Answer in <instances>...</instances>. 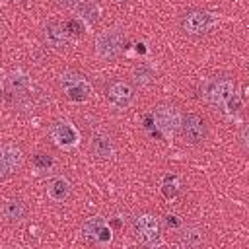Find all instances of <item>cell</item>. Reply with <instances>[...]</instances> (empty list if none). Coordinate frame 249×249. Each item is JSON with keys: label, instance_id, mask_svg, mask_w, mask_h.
Wrapping results in <instances>:
<instances>
[{"label": "cell", "instance_id": "obj_26", "mask_svg": "<svg viewBox=\"0 0 249 249\" xmlns=\"http://www.w3.org/2000/svg\"><path fill=\"white\" fill-rule=\"evenodd\" d=\"M241 142H243V146H247V126L241 128Z\"/></svg>", "mask_w": 249, "mask_h": 249}, {"label": "cell", "instance_id": "obj_1", "mask_svg": "<svg viewBox=\"0 0 249 249\" xmlns=\"http://www.w3.org/2000/svg\"><path fill=\"white\" fill-rule=\"evenodd\" d=\"M134 231L136 237L150 247H158L161 245V233H160V222L152 216V214H142L136 218L134 222Z\"/></svg>", "mask_w": 249, "mask_h": 249}, {"label": "cell", "instance_id": "obj_14", "mask_svg": "<svg viewBox=\"0 0 249 249\" xmlns=\"http://www.w3.org/2000/svg\"><path fill=\"white\" fill-rule=\"evenodd\" d=\"M91 150L99 158H111L113 156V142L105 134H95L91 140Z\"/></svg>", "mask_w": 249, "mask_h": 249}, {"label": "cell", "instance_id": "obj_12", "mask_svg": "<svg viewBox=\"0 0 249 249\" xmlns=\"http://www.w3.org/2000/svg\"><path fill=\"white\" fill-rule=\"evenodd\" d=\"M70 195V183L64 177H54L49 183V196L56 202H62L66 196Z\"/></svg>", "mask_w": 249, "mask_h": 249}, {"label": "cell", "instance_id": "obj_5", "mask_svg": "<svg viewBox=\"0 0 249 249\" xmlns=\"http://www.w3.org/2000/svg\"><path fill=\"white\" fill-rule=\"evenodd\" d=\"M82 237L95 243H107L111 241V230L105 226V220L101 216H95L82 226Z\"/></svg>", "mask_w": 249, "mask_h": 249}, {"label": "cell", "instance_id": "obj_4", "mask_svg": "<svg viewBox=\"0 0 249 249\" xmlns=\"http://www.w3.org/2000/svg\"><path fill=\"white\" fill-rule=\"evenodd\" d=\"M123 49V33L119 29L105 31L97 39V54L101 58H115Z\"/></svg>", "mask_w": 249, "mask_h": 249}, {"label": "cell", "instance_id": "obj_19", "mask_svg": "<svg viewBox=\"0 0 249 249\" xmlns=\"http://www.w3.org/2000/svg\"><path fill=\"white\" fill-rule=\"evenodd\" d=\"M152 78H154V74H152V70H150V68H146V66H140V68H136V70H134V82H136V84H140V86L150 84V82H152Z\"/></svg>", "mask_w": 249, "mask_h": 249}, {"label": "cell", "instance_id": "obj_6", "mask_svg": "<svg viewBox=\"0 0 249 249\" xmlns=\"http://www.w3.org/2000/svg\"><path fill=\"white\" fill-rule=\"evenodd\" d=\"M233 91H235V84L231 80H218V82H212L210 88L206 89V99L210 105L218 107V105H224Z\"/></svg>", "mask_w": 249, "mask_h": 249}, {"label": "cell", "instance_id": "obj_2", "mask_svg": "<svg viewBox=\"0 0 249 249\" xmlns=\"http://www.w3.org/2000/svg\"><path fill=\"white\" fill-rule=\"evenodd\" d=\"M218 21V18L210 12H202V10H196V12H191L185 16L183 19V29L187 33H193V35H198V33H204L208 31L210 27H214Z\"/></svg>", "mask_w": 249, "mask_h": 249}, {"label": "cell", "instance_id": "obj_15", "mask_svg": "<svg viewBox=\"0 0 249 249\" xmlns=\"http://www.w3.org/2000/svg\"><path fill=\"white\" fill-rule=\"evenodd\" d=\"M6 86H8L10 91L21 93V91H25V89L29 88V78H27V74H23V72H14V74H10V76L6 78Z\"/></svg>", "mask_w": 249, "mask_h": 249}, {"label": "cell", "instance_id": "obj_3", "mask_svg": "<svg viewBox=\"0 0 249 249\" xmlns=\"http://www.w3.org/2000/svg\"><path fill=\"white\" fill-rule=\"evenodd\" d=\"M154 119H156V124L158 128L163 132V134H175L181 126V115L177 113L175 107H169V105H161L154 111Z\"/></svg>", "mask_w": 249, "mask_h": 249}, {"label": "cell", "instance_id": "obj_22", "mask_svg": "<svg viewBox=\"0 0 249 249\" xmlns=\"http://www.w3.org/2000/svg\"><path fill=\"white\" fill-rule=\"evenodd\" d=\"M226 105V109H228V113L231 115V113H235V111H239V107H241V99H239V95L233 91L231 95H230V99L224 103Z\"/></svg>", "mask_w": 249, "mask_h": 249}, {"label": "cell", "instance_id": "obj_23", "mask_svg": "<svg viewBox=\"0 0 249 249\" xmlns=\"http://www.w3.org/2000/svg\"><path fill=\"white\" fill-rule=\"evenodd\" d=\"M64 29H66V33L70 35H80L82 31H84V27H82V23H78V19H70L66 25H64Z\"/></svg>", "mask_w": 249, "mask_h": 249}, {"label": "cell", "instance_id": "obj_9", "mask_svg": "<svg viewBox=\"0 0 249 249\" xmlns=\"http://www.w3.org/2000/svg\"><path fill=\"white\" fill-rule=\"evenodd\" d=\"M53 136L58 142V146H62V148H70V146L78 144V140H80L76 128L68 123H56L53 128Z\"/></svg>", "mask_w": 249, "mask_h": 249}, {"label": "cell", "instance_id": "obj_10", "mask_svg": "<svg viewBox=\"0 0 249 249\" xmlns=\"http://www.w3.org/2000/svg\"><path fill=\"white\" fill-rule=\"evenodd\" d=\"M45 39H47V43H49L51 47H54V49H62V47L68 45V33H66V29H64L62 25H58V23H49V25L45 27Z\"/></svg>", "mask_w": 249, "mask_h": 249}, {"label": "cell", "instance_id": "obj_8", "mask_svg": "<svg viewBox=\"0 0 249 249\" xmlns=\"http://www.w3.org/2000/svg\"><path fill=\"white\" fill-rule=\"evenodd\" d=\"M132 95H134L132 88L128 84H124V82H113L109 86V89H107L109 101L113 105H117V107H126L132 101Z\"/></svg>", "mask_w": 249, "mask_h": 249}, {"label": "cell", "instance_id": "obj_17", "mask_svg": "<svg viewBox=\"0 0 249 249\" xmlns=\"http://www.w3.org/2000/svg\"><path fill=\"white\" fill-rule=\"evenodd\" d=\"M66 93H68V97H70L72 101H86V99L89 97V93H91V88H89L86 82H80V84H76V86L66 88Z\"/></svg>", "mask_w": 249, "mask_h": 249}, {"label": "cell", "instance_id": "obj_18", "mask_svg": "<svg viewBox=\"0 0 249 249\" xmlns=\"http://www.w3.org/2000/svg\"><path fill=\"white\" fill-rule=\"evenodd\" d=\"M202 239H204V235L198 228H187L181 233V245H187V247H196L202 243Z\"/></svg>", "mask_w": 249, "mask_h": 249}, {"label": "cell", "instance_id": "obj_25", "mask_svg": "<svg viewBox=\"0 0 249 249\" xmlns=\"http://www.w3.org/2000/svg\"><path fill=\"white\" fill-rule=\"evenodd\" d=\"M8 173H10V169H8L6 161H4V160H2V156H0V179H4Z\"/></svg>", "mask_w": 249, "mask_h": 249}, {"label": "cell", "instance_id": "obj_27", "mask_svg": "<svg viewBox=\"0 0 249 249\" xmlns=\"http://www.w3.org/2000/svg\"><path fill=\"white\" fill-rule=\"evenodd\" d=\"M56 2H58L60 6H68V4H74L76 0H56Z\"/></svg>", "mask_w": 249, "mask_h": 249}, {"label": "cell", "instance_id": "obj_24", "mask_svg": "<svg viewBox=\"0 0 249 249\" xmlns=\"http://www.w3.org/2000/svg\"><path fill=\"white\" fill-rule=\"evenodd\" d=\"M165 224H167L169 228H177V226L181 224V220H179L177 216H173V214H167V216H165Z\"/></svg>", "mask_w": 249, "mask_h": 249}, {"label": "cell", "instance_id": "obj_16", "mask_svg": "<svg viewBox=\"0 0 249 249\" xmlns=\"http://www.w3.org/2000/svg\"><path fill=\"white\" fill-rule=\"evenodd\" d=\"M23 214H25V206H23L21 200H16V198L6 200V204H4V216H6L10 222H18V220H21Z\"/></svg>", "mask_w": 249, "mask_h": 249}, {"label": "cell", "instance_id": "obj_11", "mask_svg": "<svg viewBox=\"0 0 249 249\" xmlns=\"http://www.w3.org/2000/svg\"><path fill=\"white\" fill-rule=\"evenodd\" d=\"M0 156H2V160L6 161L10 173L16 171V169L23 163V154H21V150H19L18 146H14V144H6V146H2Z\"/></svg>", "mask_w": 249, "mask_h": 249}, {"label": "cell", "instance_id": "obj_7", "mask_svg": "<svg viewBox=\"0 0 249 249\" xmlns=\"http://www.w3.org/2000/svg\"><path fill=\"white\" fill-rule=\"evenodd\" d=\"M181 128H183V134L187 136V140H191V142H202L206 136L204 121L195 113H189L181 121Z\"/></svg>", "mask_w": 249, "mask_h": 249}, {"label": "cell", "instance_id": "obj_28", "mask_svg": "<svg viewBox=\"0 0 249 249\" xmlns=\"http://www.w3.org/2000/svg\"><path fill=\"white\" fill-rule=\"evenodd\" d=\"M0 101H2V91H0Z\"/></svg>", "mask_w": 249, "mask_h": 249}, {"label": "cell", "instance_id": "obj_20", "mask_svg": "<svg viewBox=\"0 0 249 249\" xmlns=\"http://www.w3.org/2000/svg\"><path fill=\"white\" fill-rule=\"evenodd\" d=\"M80 82H84V78H82L80 74H76V72H64V74L60 76V84H62L64 89L70 88V86H76V84H80Z\"/></svg>", "mask_w": 249, "mask_h": 249}, {"label": "cell", "instance_id": "obj_21", "mask_svg": "<svg viewBox=\"0 0 249 249\" xmlns=\"http://www.w3.org/2000/svg\"><path fill=\"white\" fill-rule=\"evenodd\" d=\"M33 163H35V167L37 169H49L51 165H53V158L51 156H47V154H37L35 158H33Z\"/></svg>", "mask_w": 249, "mask_h": 249}, {"label": "cell", "instance_id": "obj_13", "mask_svg": "<svg viewBox=\"0 0 249 249\" xmlns=\"http://www.w3.org/2000/svg\"><path fill=\"white\" fill-rule=\"evenodd\" d=\"M74 10H76V14H78L82 19H86V21H89V23H95L97 18H99V6L93 4V2H89V0L78 2V4L74 6Z\"/></svg>", "mask_w": 249, "mask_h": 249}]
</instances>
